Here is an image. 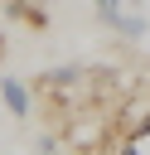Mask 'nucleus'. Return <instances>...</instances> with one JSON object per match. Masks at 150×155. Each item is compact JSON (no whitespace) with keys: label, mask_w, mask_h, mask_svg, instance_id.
<instances>
[{"label":"nucleus","mask_w":150,"mask_h":155,"mask_svg":"<svg viewBox=\"0 0 150 155\" xmlns=\"http://www.w3.org/2000/svg\"><path fill=\"white\" fill-rule=\"evenodd\" d=\"M0 97H5V107H10V116H29L34 107H29V87L19 82V78H0Z\"/></svg>","instance_id":"2"},{"label":"nucleus","mask_w":150,"mask_h":155,"mask_svg":"<svg viewBox=\"0 0 150 155\" xmlns=\"http://www.w3.org/2000/svg\"><path fill=\"white\" fill-rule=\"evenodd\" d=\"M126 5H145V0H126Z\"/></svg>","instance_id":"4"},{"label":"nucleus","mask_w":150,"mask_h":155,"mask_svg":"<svg viewBox=\"0 0 150 155\" xmlns=\"http://www.w3.org/2000/svg\"><path fill=\"white\" fill-rule=\"evenodd\" d=\"M0 58H5V29H0Z\"/></svg>","instance_id":"3"},{"label":"nucleus","mask_w":150,"mask_h":155,"mask_svg":"<svg viewBox=\"0 0 150 155\" xmlns=\"http://www.w3.org/2000/svg\"><path fill=\"white\" fill-rule=\"evenodd\" d=\"M0 5H5V0H0Z\"/></svg>","instance_id":"6"},{"label":"nucleus","mask_w":150,"mask_h":155,"mask_svg":"<svg viewBox=\"0 0 150 155\" xmlns=\"http://www.w3.org/2000/svg\"><path fill=\"white\" fill-rule=\"evenodd\" d=\"M58 126H63L68 155H102L106 140H111V116H102L97 107H77V111H68Z\"/></svg>","instance_id":"1"},{"label":"nucleus","mask_w":150,"mask_h":155,"mask_svg":"<svg viewBox=\"0 0 150 155\" xmlns=\"http://www.w3.org/2000/svg\"><path fill=\"white\" fill-rule=\"evenodd\" d=\"M39 5H53V0H39Z\"/></svg>","instance_id":"5"}]
</instances>
